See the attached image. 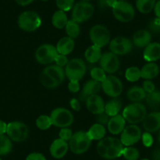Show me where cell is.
I'll return each mask as SVG.
<instances>
[{
	"instance_id": "32",
	"label": "cell",
	"mask_w": 160,
	"mask_h": 160,
	"mask_svg": "<svg viewBox=\"0 0 160 160\" xmlns=\"http://www.w3.org/2000/svg\"><path fill=\"white\" fill-rule=\"evenodd\" d=\"M13 148L12 141L5 134L0 135V155H7Z\"/></svg>"
},
{
	"instance_id": "61",
	"label": "cell",
	"mask_w": 160,
	"mask_h": 160,
	"mask_svg": "<svg viewBox=\"0 0 160 160\" xmlns=\"http://www.w3.org/2000/svg\"><path fill=\"white\" fill-rule=\"evenodd\" d=\"M142 160H149V159H148V158H144V159H142Z\"/></svg>"
},
{
	"instance_id": "27",
	"label": "cell",
	"mask_w": 160,
	"mask_h": 160,
	"mask_svg": "<svg viewBox=\"0 0 160 160\" xmlns=\"http://www.w3.org/2000/svg\"><path fill=\"white\" fill-rule=\"evenodd\" d=\"M122 108V102L119 99L114 98L108 101L104 107V112L110 117L118 115Z\"/></svg>"
},
{
	"instance_id": "51",
	"label": "cell",
	"mask_w": 160,
	"mask_h": 160,
	"mask_svg": "<svg viewBox=\"0 0 160 160\" xmlns=\"http://www.w3.org/2000/svg\"><path fill=\"white\" fill-rule=\"evenodd\" d=\"M70 105L71 108L73 109L74 111H76V112H78V111L81 109V105H80V102L78 99H75V98H72L70 101Z\"/></svg>"
},
{
	"instance_id": "30",
	"label": "cell",
	"mask_w": 160,
	"mask_h": 160,
	"mask_svg": "<svg viewBox=\"0 0 160 160\" xmlns=\"http://www.w3.org/2000/svg\"><path fill=\"white\" fill-rule=\"evenodd\" d=\"M145 101L148 106L152 110L160 109V90H155L152 93H148Z\"/></svg>"
},
{
	"instance_id": "49",
	"label": "cell",
	"mask_w": 160,
	"mask_h": 160,
	"mask_svg": "<svg viewBox=\"0 0 160 160\" xmlns=\"http://www.w3.org/2000/svg\"><path fill=\"white\" fill-rule=\"evenodd\" d=\"M68 90L72 93H78L80 90V85L78 81H70L68 83Z\"/></svg>"
},
{
	"instance_id": "39",
	"label": "cell",
	"mask_w": 160,
	"mask_h": 160,
	"mask_svg": "<svg viewBox=\"0 0 160 160\" xmlns=\"http://www.w3.org/2000/svg\"><path fill=\"white\" fill-rule=\"evenodd\" d=\"M90 76H91L92 79L98 81V82H102L106 78L107 75H106V72L101 67H96L91 69V71H90Z\"/></svg>"
},
{
	"instance_id": "53",
	"label": "cell",
	"mask_w": 160,
	"mask_h": 160,
	"mask_svg": "<svg viewBox=\"0 0 160 160\" xmlns=\"http://www.w3.org/2000/svg\"><path fill=\"white\" fill-rule=\"evenodd\" d=\"M7 124L4 121L0 120V135L7 133Z\"/></svg>"
},
{
	"instance_id": "23",
	"label": "cell",
	"mask_w": 160,
	"mask_h": 160,
	"mask_svg": "<svg viewBox=\"0 0 160 160\" xmlns=\"http://www.w3.org/2000/svg\"><path fill=\"white\" fill-rule=\"evenodd\" d=\"M56 48L58 53H60V54L68 55L74 50L75 41L71 37H64L58 41Z\"/></svg>"
},
{
	"instance_id": "41",
	"label": "cell",
	"mask_w": 160,
	"mask_h": 160,
	"mask_svg": "<svg viewBox=\"0 0 160 160\" xmlns=\"http://www.w3.org/2000/svg\"><path fill=\"white\" fill-rule=\"evenodd\" d=\"M149 32L154 34L160 33V18H156L150 21L148 24Z\"/></svg>"
},
{
	"instance_id": "34",
	"label": "cell",
	"mask_w": 160,
	"mask_h": 160,
	"mask_svg": "<svg viewBox=\"0 0 160 160\" xmlns=\"http://www.w3.org/2000/svg\"><path fill=\"white\" fill-rule=\"evenodd\" d=\"M125 77L129 82H137L141 78V69L138 68V67H135V66L128 68L125 72Z\"/></svg>"
},
{
	"instance_id": "38",
	"label": "cell",
	"mask_w": 160,
	"mask_h": 160,
	"mask_svg": "<svg viewBox=\"0 0 160 160\" xmlns=\"http://www.w3.org/2000/svg\"><path fill=\"white\" fill-rule=\"evenodd\" d=\"M122 155L127 160H138L140 157V152L135 148L128 146L124 148Z\"/></svg>"
},
{
	"instance_id": "45",
	"label": "cell",
	"mask_w": 160,
	"mask_h": 160,
	"mask_svg": "<svg viewBox=\"0 0 160 160\" xmlns=\"http://www.w3.org/2000/svg\"><path fill=\"white\" fill-rule=\"evenodd\" d=\"M54 61L55 63H56L57 65L63 68L64 67V66L67 65L69 61L66 55H63V54H60V53H58V55L56 57V58H55Z\"/></svg>"
},
{
	"instance_id": "56",
	"label": "cell",
	"mask_w": 160,
	"mask_h": 160,
	"mask_svg": "<svg viewBox=\"0 0 160 160\" xmlns=\"http://www.w3.org/2000/svg\"><path fill=\"white\" fill-rule=\"evenodd\" d=\"M154 160H160V150L159 149H156L154 151L153 155H152Z\"/></svg>"
},
{
	"instance_id": "18",
	"label": "cell",
	"mask_w": 160,
	"mask_h": 160,
	"mask_svg": "<svg viewBox=\"0 0 160 160\" xmlns=\"http://www.w3.org/2000/svg\"><path fill=\"white\" fill-rule=\"evenodd\" d=\"M86 105L89 112L94 115H99L104 112V101L98 94H93L89 97L86 101Z\"/></svg>"
},
{
	"instance_id": "42",
	"label": "cell",
	"mask_w": 160,
	"mask_h": 160,
	"mask_svg": "<svg viewBox=\"0 0 160 160\" xmlns=\"http://www.w3.org/2000/svg\"><path fill=\"white\" fill-rule=\"evenodd\" d=\"M72 131L71 129H69L68 127H65V128H61V130L59 132V138L61 139L64 140L65 141H69L70 139L72 138Z\"/></svg>"
},
{
	"instance_id": "11",
	"label": "cell",
	"mask_w": 160,
	"mask_h": 160,
	"mask_svg": "<svg viewBox=\"0 0 160 160\" xmlns=\"http://www.w3.org/2000/svg\"><path fill=\"white\" fill-rule=\"evenodd\" d=\"M35 59L41 64H50L55 61L58 52L54 46L51 44H43L40 46L35 51Z\"/></svg>"
},
{
	"instance_id": "44",
	"label": "cell",
	"mask_w": 160,
	"mask_h": 160,
	"mask_svg": "<svg viewBox=\"0 0 160 160\" xmlns=\"http://www.w3.org/2000/svg\"><path fill=\"white\" fill-rule=\"evenodd\" d=\"M141 139H142L143 144L147 148L151 147L153 144V138H152V134L148 132H145V133H143L142 136H141Z\"/></svg>"
},
{
	"instance_id": "62",
	"label": "cell",
	"mask_w": 160,
	"mask_h": 160,
	"mask_svg": "<svg viewBox=\"0 0 160 160\" xmlns=\"http://www.w3.org/2000/svg\"><path fill=\"white\" fill-rule=\"evenodd\" d=\"M159 72H160V68H159Z\"/></svg>"
},
{
	"instance_id": "37",
	"label": "cell",
	"mask_w": 160,
	"mask_h": 160,
	"mask_svg": "<svg viewBox=\"0 0 160 160\" xmlns=\"http://www.w3.org/2000/svg\"><path fill=\"white\" fill-rule=\"evenodd\" d=\"M124 147H116V146L112 145L110 148H108L107 155H106L105 159L112 160L118 158L122 155Z\"/></svg>"
},
{
	"instance_id": "20",
	"label": "cell",
	"mask_w": 160,
	"mask_h": 160,
	"mask_svg": "<svg viewBox=\"0 0 160 160\" xmlns=\"http://www.w3.org/2000/svg\"><path fill=\"white\" fill-rule=\"evenodd\" d=\"M152 41V34L148 30H138L133 35V44L138 48H145Z\"/></svg>"
},
{
	"instance_id": "14",
	"label": "cell",
	"mask_w": 160,
	"mask_h": 160,
	"mask_svg": "<svg viewBox=\"0 0 160 160\" xmlns=\"http://www.w3.org/2000/svg\"><path fill=\"white\" fill-rule=\"evenodd\" d=\"M101 68L108 74H114L119 69L120 62L118 56L112 52L103 53L99 61Z\"/></svg>"
},
{
	"instance_id": "1",
	"label": "cell",
	"mask_w": 160,
	"mask_h": 160,
	"mask_svg": "<svg viewBox=\"0 0 160 160\" xmlns=\"http://www.w3.org/2000/svg\"><path fill=\"white\" fill-rule=\"evenodd\" d=\"M147 115L145 105L140 102H134L124 108L122 115L129 123L138 124L143 122Z\"/></svg>"
},
{
	"instance_id": "33",
	"label": "cell",
	"mask_w": 160,
	"mask_h": 160,
	"mask_svg": "<svg viewBox=\"0 0 160 160\" xmlns=\"http://www.w3.org/2000/svg\"><path fill=\"white\" fill-rule=\"evenodd\" d=\"M65 32L68 36L71 37L72 38H76L80 35V26L78 23L75 22L73 20H70L68 21L65 26Z\"/></svg>"
},
{
	"instance_id": "9",
	"label": "cell",
	"mask_w": 160,
	"mask_h": 160,
	"mask_svg": "<svg viewBox=\"0 0 160 160\" xmlns=\"http://www.w3.org/2000/svg\"><path fill=\"white\" fill-rule=\"evenodd\" d=\"M94 8L89 2L82 1L74 5L72 12V20L75 22L82 23L90 19L93 14Z\"/></svg>"
},
{
	"instance_id": "10",
	"label": "cell",
	"mask_w": 160,
	"mask_h": 160,
	"mask_svg": "<svg viewBox=\"0 0 160 160\" xmlns=\"http://www.w3.org/2000/svg\"><path fill=\"white\" fill-rule=\"evenodd\" d=\"M101 89L108 96L116 98L122 93L123 86L118 77L110 75L101 82Z\"/></svg>"
},
{
	"instance_id": "46",
	"label": "cell",
	"mask_w": 160,
	"mask_h": 160,
	"mask_svg": "<svg viewBox=\"0 0 160 160\" xmlns=\"http://www.w3.org/2000/svg\"><path fill=\"white\" fill-rule=\"evenodd\" d=\"M117 0H98V6L101 9L112 8Z\"/></svg>"
},
{
	"instance_id": "6",
	"label": "cell",
	"mask_w": 160,
	"mask_h": 160,
	"mask_svg": "<svg viewBox=\"0 0 160 160\" xmlns=\"http://www.w3.org/2000/svg\"><path fill=\"white\" fill-rule=\"evenodd\" d=\"M7 134L11 141L21 143L25 141L28 137V127L24 122L13 121L7 124Z\"/></svg>"
},
{
	"instance_id": "19",
	"label": "cell",
	"mask_w": 160,
	"mask_h": 160,
	"mask_svg": "<svg viewBox=\"0 0 160 160\" xmlns=\"http://www.w3.org/2000/svg\"><path fill=\"white\" fill-rule=\"evenodd\" d=\"M126 121L122 115H116L111 117L108 122V130L112 134L118 135L122 132L126 127Z\"/></svg>"
},
{
	"instance_id": "43",
	"label": "cell",
	"mask_w": 160,
	"mask_h": 160,
	"mask_svg": "<svg viewBox=\"0 0 160 160\" xmlns=\"http://www.w3.org/2000/svg\"><path fill=\"white\" fill-rule=\"evenodd\" d=\"M142 88L144 89L145 93L148 94V93H152L153 91H155V86L152 80H144V82H143Z\"/></svg>"
},
{
	"instance_id": "59",
	"label": "cell",
	"mask_w": 160,
	"mask_h": 160,
	"mask_svg": "<svg viewBox=\"0 0 160 160\" xmlns=\"http://www.w3.org/2000/svg\"><path fill=\"white\" fill-rule=\"evenodd\" d=\"M41 1H44V2H46V1H48V0H41Z\"/></svg>"
},
{
	"instance_id": "36",
	"label": "cell",
	"mask_w": 160,
	"mask_h": 160,
	"mask_svg": "<svg viewBox=\"0 0 160 160\" xmlns=\"http://www.w3.org/2000/svg\"><path fill=\"white\" fill-rule=\"evenodd\" d=\"M40 82H41L43 87L48 89H54L60 86V84L57 82L56 80H54L51 77L49 76L48 75L43 73V72H42L41 76H40Z\"/></svg>"
},
{
	"instance_id": "21",
	"label": "cell",
	"mask_w": 160,
	"mask_h": 160,
	"mask_svg": "<svg viewBox=\"0 0 160 160\" xmlns=\"http://www.w3.org/2000/svg\"><path fill=\"white\" fill-rule=\"evenodd\" d=\"M144 59L148 62H153L160 59V43L151 42L144 48Z\"/></svg>"
},
{
	"instance_id": "13",
	"label": "cell",
	"mask_w": 160,
	"mask_h": 160,
	"mask_svg": "<svg viewBox=\"0 0 160 160\" xmlns=\"http://www.w3.org/2000/svg\"><path fill=\"white\" fill-rule=\"evenodd\" d=\"M109 49L117 56L128 54L133 49V42L126 37H115L109 42Z\"/></svg>"
},
{
	"instance_id": "29",
	"label": "cell",
	"mask_w": 160,
	"mask_h": 160,
	"mask_svg": "<svg viewBox=\"0 0 160 160\" xmlns=\"http://www.w3.org/2000/svg\"><path fill=\"white\" fill-rule=\"evenodd\" d=\"M68 21V20L67 15L63 10H58L53 13L52 17V24L53 27L58 29H62L65 28Z\"/></svg>"
},
{
	"instance_id": "63",
	"label": "cell",
	"mask_w": 160,
	"mask_h": 160,
	"mask_svg": "<svg viewBox=\"0 0 160 160\" xmlns=\"http://www.w3.org/2000/svg\"><path fill=\"white\" fill-rule=\"evenodd\" d=\"M0 160H2V159H1V158H0Z\"/></svg>"
},
{
	"instance_id": "12",
	"label": "cell",
	"mask_w": 160,
	"mask_h": 160,
	"mask_svg": "<svg viewBox=\"0 0 160 160\" xmlns=\"http://www.w3.org/2000/svg\"><path fill=\"white\" fill-rule=\"evenodd\" d=\"M142 132L141 128L135 124H130L124 128L121 133L120 140L124 146H131L141 139Z\"/></svg>"
},
{
	"instance_id": "15",
	"label": "cell",
	"mask_w": 160,
	"mask_h": 160,
	"mask_svg": "<svg viewBox=\"0 0 160 160\" xmlns=\"http://www.w3.org/2000/svg\"><path fill=\"white\" fill-rule=\"evenodd\" d=\"M101 89V82L91 79L88 80L82 87V90L78 94V101L86 102L87 98L93 94H98Z\"/></svg>"
},
{
	"instance_id": "3",
	"label": "cell",
	"mask_w": 160,
	"mask_h": 160,
	"mask_svg": "<svg viewBox=\"0 0 160 160\" xmlns=\"http://www.w3.org/2000/svg\"><path fill=\"white\" fill-rule=\"evenodd\" d=\"M18 24L21 30L32 32L36 31L42 24L39 15L34 11H24L18 17Z\"/></svg>"
},
{
	"instance_id": "48",
	"label": "cell",
	"mask_w": 160,
	"mask_h": 160,
	"mask_svg": "<svg viewBox=\"0 0 160 160\" xmlns=\"http://www.w3.org/2000/svg\"><path fill=\"white\" fill-rule=\"evenodd\" d=\"M25 160H47L44 155L39 152H32L26 157Z\"/></svg>"
},
{
	"instance_id": "60",
	"label": "cell",
	"mask_w": 160,
	"mask_h": 160,
	"mask_svg": "<svg viewBox=\"0 0 160 160\" xmlns=\"http://www.w3.org/2000/svg\"><path fill=\"white\" fill-rule=\"evenodd\" d=\"M117 1H126V0H117Z\"/></svg>"
},
{
	"instance_id": "54",
	"label": "cell",
	"mask_w": 160,
	"mask_h": 160,
	"mask_svg": "<svg viewBox=\"0 0 160 160\" xmlns=\"http://www.w3.org/2000/svg\"><path fill=\"white\" fill-rule=\"evenodd\" d=\"M35 0H15V2L20 6H22V7H25V6L29 5L32 2H33Z\"/></svg>"
},
{
	"instance_id": "40",
	"label": "cell",
	"mask_w": 160,
	"mask_h": 160,
	"mask_svg": "<svg viewBox=\"0 0 160 160\" xmlns=\"http://www.w3.org/2000/svg\"><path fill=\"white\" fill-rule=\"evenodd\" d=\"M75 0H56V5L60 10L69 11L73 8Z\"/></svg>"
},
{
	"instance_id": "17",
	"label": "cell",
	"mask_w": 160,
	"mask_h": 160,
	"mask_svg": "<svg viewBox=\"0 0 160 160\" xmlns=\"http://www.w3.org/2000/svg\"><path fill=\"white\" fill-rule=\"evenodd\" d=\"M68 149V143L61 138H58V139L54 140L51 144L50 148V152L53 158L60 159L65 156Z\"/></svg>"
},
{
	"instance_id": "52",
	"label": "cell",
	"mask_w": 160,
	"mask_h": 160,
	"mask_svg": "<svg viewBox=\"0 0 160 160\" xmlns=\"http://www.w3.org/2000/svg\"><path fill=\"white\" fill-rule=\"evenodd\" d=\"M100 142L103 144L104 146H105L107 148H110L112 145V141H113V138H111V137H108V138H104L103 139L100 140Z\"/></svg>"
},
{
	"instance_id": "2",
	"label": "cell",
	"mask_w": 160,
	"mask_h": 160,
	"mask_svg": "<svg viewBox=\"0 0 160 160\" xmlns=\"http://www.w3.org/2000/svg\"><path fill=\"white\" fill-rule=\"evenodd\" d=\"M92 140L87 134V132L78 131L72 135L68 143L69 149L76 155H81L88 151L91 145Z\"/></svg>"
},
{
	"instance_id": "47",
	"label": "cell",
	"mask_w": 160,
	"mask_h": 160,
	"mask_svg": "<svg viewBox=\"0 0 160 160\" xmlns=\"http://www.w3.org/2000/svg\"><path fill=\"white\" fill-rule=\"evenodd\" d=\"M111 117L109 115H108L105 112H103V113L99 114V115H97L96 120L98 123L101 124V125H107L109 119H110Z\"/></svg>"
},
{
	"instance_id": "24",
	"label": "cell",
	"mask_w": 160,
	"mask_h": 160,
	"mask_svg": "<svg viewBox=\"0 0 160 160\" xmlns=\"http://www.w3.org/2000/svg\"><path fill=\"white\" fill-rule=\"evenodd\" d=\"M159 68L155 63L148 62L141 69V77L145 80H151L158 76Z\"/></svg>"
},
{
	"instance_id": "7",
	"label": "cell",
	"mask_w": 160,
	"mask_h": 160,
	"mask_svg": "<svg viewBox=\"0 0 160 160\" xmlns=\"http://www.w3.org/2000/svg\"><path fill=\"white\" fill-rule=\"evenodd\" d=\"M52 125L60 128L68 127L73 123L74 115L68 109L58 108L52 111L50 114Z\"/></svg>"
},
{
	"instance_id": "4",
	"label": "cell",
	"mask_w": 160,
	"mask_h": 160,
	"mask_svg": "<svg viewBox=\"0 0 160 160\" xmlns=\"http://www.w3.org/2000/svg\"><path fill=\"white\" fill-rule=\"evenodd\" d=\"M112 9L115 18L120 22H130L135 16L133 7L126 1H117Z\"/></svg>"
},
{
	"instance_id": "22",
	"label": "cell",
	"mask_w": 160,
	"mask_h": 160,
	"mask_svg": "<svg viewBox=\"0 0 160 160\" xmlns=\"http://www.w3.org/2000/svg\"><path fill=\"white\" fill-rule=\"evenodd\" d=\"M42 72L49 76L51 77L54 80H56L57 82L61 85L65 79V71L63 69V68L60 67V66L54 64V65H49L47 68H44Z\"/></svg>"
},
{
	"instance_id": "26",
	"label": "cell",
	"mask_w": 160,
	"mask_h": 160,
	"mask_svg": "<svg viewBox=\"0 0 160 160\" xmlns=\"http://www.w3.org/2000/svg\"><path fill=\"white\" fill-rule=\"evenodd\" d=\"M146 95H147V93H145L144 89L141 87H138V86H134V87H131L127 91V98L130 101H133V103L140 102V101L144 100L146 98Z\"/></svg>"
},
{
	"instance_id": "16",
	"label": "cell",
	"mask_w": 160,
	"mask_h": 160,
	"mask_svg": "<svg viewBox=\"0 0 160 160\" xmlns=\"http://www.w3.org/2000/svg\"><path fill=\"white\" fill-rule=\"evenodd\" d=\"M143 127L148 133H155L160 130V112H151L143 121Z\"/></svg>"
},
{
	"instance_id": "57",
	"label": "cell",
	"mask_w": 160,
	"mask_h": 160,
	"mask_svg": "<svg viewBox=\"0 0 160 160\" xmlns=\"http://www.w3.org/2000/svg\"><path fill=\"white\" fill-rule=\"evenodd\" d=\"M158 141L160 144V130H159V133H158Z\"/></svg>"
},
{
	"instance_id": "5",
	"label": "cell",
	"mask_w": 160,
	"mask_h": 160,
	"mask_svg": "<svg viewBox=\"0 0 160 160\" xmlns=\"http://www.w3.org/2000/svg\"><path fill=\"white\" fill-rule=\"evenodd\" d=\"M65 75L70 81H79L87 72L85 62L79 58H74L65 66Z\"/></svg>"
},
{
	"instance_id": "8",
	"label": "cell",
	"mask_w": 160,
	"mask_h": 160,
	"mask_svg": "<svg viewBox=\"0 0 160 160\" xmlns=\"http://www.w3.org/2000/svg\"><path fill=\"white\" fill-rule=\"evenodd\" d=\"M110 38V32L105 26L96 24L90 28V38L93 45L103 48L109 44Z\"/></svg>"
},
{
	"instance_id": "28",
	"label": "cell",
	"mask_w": 160,
	"mask_h": 160,
	"mask_svg": "<svg viewBox=\"0 0 160 160\" xmlns=\"http://www.w3.org/2000/svg\"><path fill=\"white\" fill-rule=\"evenodd\" d=\"M84 55H85L86 60L88 62L94 64L100 61L101 56H102V53H101V50L100 47L92 45L87 49Z\"/></svg>"
},
{
	"instance_id": "31",
	"label": "cell",
	"mask_w": 160,
	"mask_h": 160,
	"mask_svg": "<svg viewBox=\"0 0 160 160\" xmlns=\"http://www.w3.org/2000/svg\"><path fill=\"white\" fill-rule=\"evenodd\" d=\"M155 5V0H137L136 7L138 11L141 13H149Z\"/></svg>"
},
{
	"instance_id": "35",
	"label": "cell",
	"mask_w": 160,
	"mask_h": 160,
	"mask_svg": "<svg viewBox=\"0 0 160 160\" xmlns=\"http://www.w3.org/2000/svg\"><path fill=\"white\" fill-rule=\"evenodd\" d=\"M36 127L41 130H47L52 126V121L50 116L47 115H42L38 116L36 119Z\"/></svg>"
},
{
	"instance_id": "50",
	"label": "cell",
	"mask_w": 160,
	"mask_h": 160,
	"mask_svg": "<svg viewBox=\"0 0 160 160\" xmlns=\"http://www.w3.org/2000/svg\"><path fill=\"white\" fill-rule=\"evenodd\" d=\"M107 151L108 148L105 147V146L103 145L101 142H98V144H97V152H98V155H100L102 158H105L106 155H107Z\"/></svg>"
},
{
	"instance_id": "55",
	"label": "cell",
	"mask_w": 160,
	"mask_h": 160,
	"mask_svg": "<svg viewBox=\"0 0 160 160\" xmlns=\"http://www.w3.org/2000/svg\"><path fill=\"white\" fill-rule=\"evenodd\" d=\"M154 11H155V14L157 18H160V0H158V2H155V7H154Z\"/></svg>"
},
{
	"instance_id": "25",
	"label": "cell",
	"mask_w": 160,
	"mask_h": 160,
	"mask_svg": "<svg viewBox=\"0 0 160 160\" xmlns=\"http://www.w3.org/2000/svg\"><path fill=\"white\" fill-rule=\"evenodd\" d=\"M87 134L92 141L93 140L100 141L105 137L106 129L104 125H101V124L97 122L90 127V128L87 131Z\"/></svg>"
},
{
	"instance_id": "58",
	"label": "cell",
	"mask_w": 160,
	"mask_h": 160,
	"mask_svg": "<svg viewBox=\"0 0 160 160\" xmlns=\"http://www.w3.org/2000/svg\"><path fill=\"white\" fill-rule=\"evenodd\" d=\"M82 1H85V2H89L90 0H82Z\"/></svg>"
}]
</instances>
